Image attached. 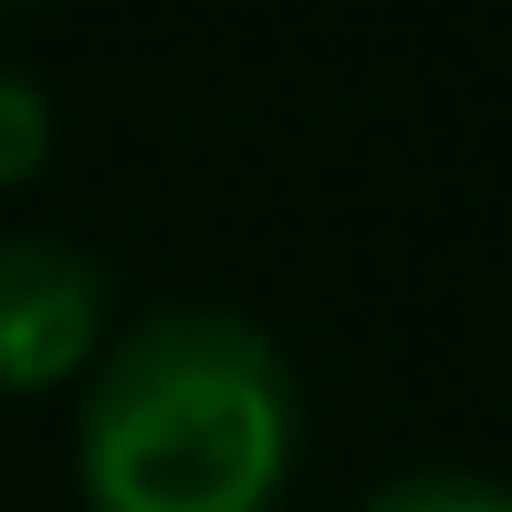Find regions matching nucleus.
I'll use <instances>...</instances> for the list:
<instances>
[{
    "mask_svg": "<svg viewBox=\"0 0 512 512\" xmlns=\"http://www.w3.org/2000/svg\"><path fill=\"white\" fill-rule=\"evenodd\" d=\"M53 136H63L53 95H42L21 63H0V189H32V178L53 168Z\"/></svg>",
    "mask_w": 512,
    "mask_h": 512,
    "instance_id": "7ed1b4c3",
    "label": "nucleus"
},
{
    "mask_svg": "<svg viewBox=\"0 0 512 512\" xmlns=\"http://www.w3.org/2000/svg\"><path fill=\"white\" fill-rule=\"evenodd\" d=\"M304 460L293 356L230 304H147L74 398L84 512H272Z\"/></svg>",
    "mask_w": 512,
    "mask_h": 512,
    "instance_id": "f257e3e1",
    "label": "nucleus"
},
{
    "mask_svg": "<svg viewBox=\"0 0 512 512\" xmlns=\"http://www.w3.org/2000/svg\"><path fill=\"white\" fill-rule=\"evenodd\" d=\"M115 335V272L63 230H0V398H63Z\"/></svg>",
    "mask_w": 512,
    "mask_h": 512,
    "instance_id": "f03ea898",
    "label": "nucleus"
},
{
    "mask_svg": "<svg viewBox=\"0 0 512 512\" xmlns=\"http://www.w3.org/2000/svg\"><path fill=\"white\" fill-rule=\"evenodd\" d=\"M356 512H512V481H492V471H398Z\"/></svg>",
    "mask_w": 512,
    "mask_h": 512,
    "instance_id": "20e7f679",
    "label": "nucleus"
}]
</instances>
